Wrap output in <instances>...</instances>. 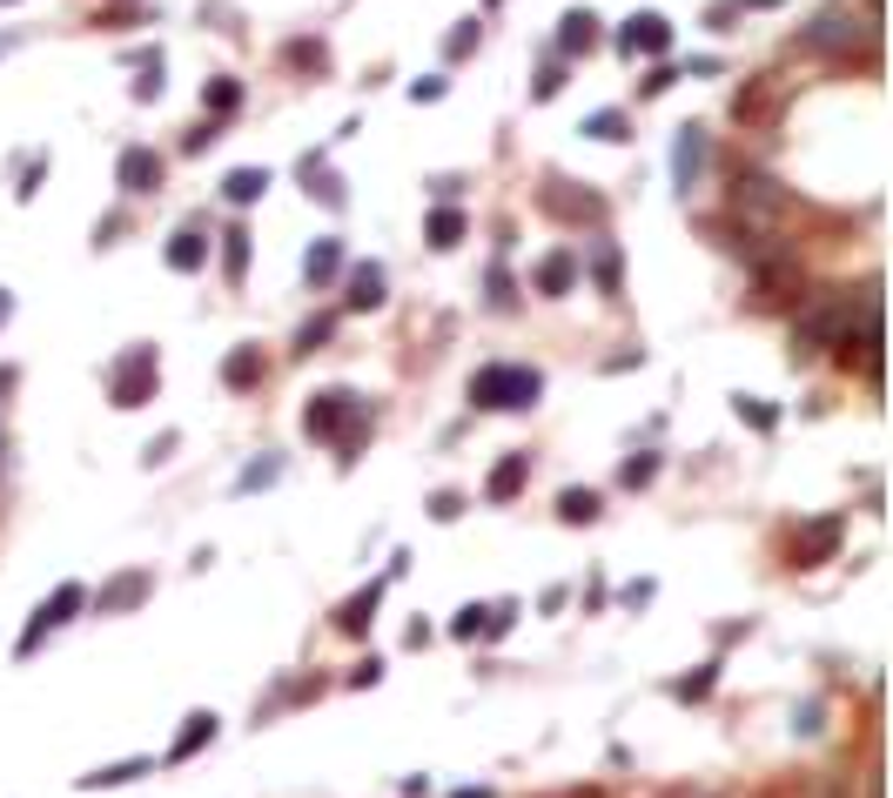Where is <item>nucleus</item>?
Wrapping results in <instances>:
<instances>
[{
    "mask_svg": "<svg viewBox=\"0 0 893 798\" xmlns=\"http://www.w3.org/2000/svg\"><path fill=\"white\" fill-rule=\"evenodd\" d=\"M732 410H740V416H746L759 436H772V429H780V410H772L766 396H732Z\"/></svg>",
    "mask_w": 893,
    "mask_h": 798,
    "instance_id": "473e14b6",
    "label": "nucleus"
},
{
    "mask_svg": "<svg viewBox=\"0 0 893 798\" xmlns=\"http://www.w3.org/2000/svg\"><path fill=\"white\" fill-rule=\"evenodd\" d=\"M524 484H531V457H524V450H511V457H497V463H491V476H484V497H491V503H511Z\"/></svg>",
    "mask_w": 893,
    "mask_h": 798,
    "instance_id": "aec40b11",
    "label": "nucleus"
},
{
    "mask_svg": "<svg viewBox=\"0 0 893 798\" xmlns=\"http://www.w3.org/2000/svg\"><path fill=\"white\" fill-rule=\"evenodd\" d=\"M154 389H162V370H154V349H148V342L122 349V356L108 363V403H114V410H141Z\"/></svg>",
    "mask_w": 893,
    "mask_h": 798,
    "instance_id": "39448f33",
    "label": "nucleus"
},
{
    "mask_svg": "<svg viewBox=\"0 0 893 798\" xmlns=\"http://www.w3.org/2000/svg\"><path fill=\"white\" fill-rule=\"evenodd\" d=\"M376 604H383V584H363V590H357V597H349V604L336 611V631H343V637H363V631H370V618H376Z\"/></svg>",
    "mask_w": 893,
    "mask_h": 798,
    "instance_id": "b1692460",
    "label": "nucleus"
},
{
    "mask_svg": "<svg viewBox=\"0 0 893 798\" xmlns=\"http://www.w3.org/2000/svg\"><path fill=\"white\" fill-rule=\"evenodd\" d=\"M672 82H679V67H672V61H652V74L638 82V101H658V95H666Z\"/></svg>",
    "mask_w": 893,
    "mask_h": 798,
    "instance_id": "a19ab883",
    "label": "nucleus"
},
{
    "mask_svg": "<svg viewBox=\"0 0 893 798\" xmlns=\"http://www.w3.org/2000/svg\"><path fill=\"white\" fill-rule=\"evenodd\" d=\"M262 376H269V363L256 356V342H236V349L222 356V389H236V396H243V389H256Z\"/></svg>",
    "mask_w": 893,
    "mask_h": 798,
    "instance_id": "412c9836",
    "label": "nucleus"
},
{
    "mask_svg": "<svg viewBox=\"0 0 893 798\" xmlns=\"http://www.w3.org/2000/svg\"><path fill=\"white\" fill-rule=\"evenodd\" d=\"M698 175H706V128H679V141H672V188L692 195Z\"/></svg>",
    "mask_w": 893,
    "mask_h": 798,
    "instance_id": "f8f14e48",
    "label": "nucleus"
},
{
    "mask_svg": "<svg viewBox=\"0 0 893 798\" xmlns=\"http://www.w3.org/2000/svg\"><path fill=\"white\" fill-rule=\"evenodd\" d=\"M484 289H491V309H518V289H511V269H504V262L491 269V283H484Z\"/></svg>",
    "mask_w": 893,
    "mask_h": 798,
    "instance_id": "37998d69",
    "label": "nucleus"
},
{
    "mask_svg": "<svg viewBox=\"0 0 893 798\" xmlns=\"http://www.w3.org/2000/svg\"><path fill=\"white\" fill-rule=\"evenodd\" d=\"M82 604H88V590H82V584H61V590L48 597V604H34V618H27V631L14 637V658H34V651H41V645H48V637H54V631H61V624L74 618V611H82Z\"/></svg>",
    "mask_w": 893,
    "mask_h": 798,
    "instance_id": "423d86ee",
    "label": "nucleus"
},
{
    "mask_svg": "<svg viewBox=\"0 0 893 798\" xmlns=\"http://www.w3.org/2000/svg\"><path fill=\"white\" fill-rule=\"evenodd\" d=\"M457 798H491V791H457Z\"/></svg>",
    "mask_w": 893,
    "mask_h": 798,
    "instance_id": "4d7b16f0",
    "label": "nucleus"
},
{
    "mask_svg": "<svg viewBox=\"0 0 893 798\" xmlns=\"http://www.w3.org/2000/svg\"><path fill=\"white\" fill-rule=\"evenodd\" d=\"M383 302H390V275H383V262H357V269H349V296H343V309L370 315V309H383Z\"/></svg>",
    "mask_w": 893,
    "mask_h": 798,
    "instance_id": "ddd939ff",
    "label": "nucleus"
},
{
    "mask_svg": "<svg viewBox=\"0 0 893 798\" xmlns=\"http://www.w3.org/2000/svg\"><path fill=\"white\" fill-rule=\"evenodd\" d=\"M370 429H376V410H363L357 389H323V396H309V410H302V436L336 444L343 463H357V450H363Z\"/></svg>",
    "mask_w": 893,
    "mask_h": 798,
    "instance_id": "f257e3e1",
    "label": "nucleus"
},
{
    "mask_svg": "<svg viewBox=\"0 0 893 798\" xmlns=\"http://www.w3.org/2000/svg\"><path fill=\"white\" fill-rule=\"evenodd\" d=\"M484 8H504V0H484Z\"/></svg>",
    "mask_w": 893,
    "mask_h": 798,
    "instance_id": "13d9d810",
    "label": "nucleus"
},
{
    "mask_svg": "<svg viewBox=\"0 0 893 798\" xmlns=\"http://www.w3.org/2000/svg\"><path fill=\"white\" fill-rule=\"evenodd\" d=\"M740 8H746V14H753V8H780V0H740Z\"/></svg>",
    "mask_w": 893,
    "mask_h": 798,
    "instance_id": "6e6d98bb",
    "label": "nucleus"
},
{
    "mask_svg": "<svg viewBox=\"0 0 893 798\" xmlns=\"http://www.w3.org/2000/svg\"><path fill=\"white\" fill-rule=\"evenodd\" d=\"M444 631L457 637V645H477V637H484V604H463V611H457Z\"/></svg>",
    "mask_w": 893,
    "mask_h": 798,
    "instance_id": "e433bc0d",
    "label": "nucleus"
},
{
    "mask_svg": "<svg viewBox=\"0 0 893 798\" xmlns=\"http://www.w3.org/2000/svg\"><path fill=\"white\" fill-rule=\"evenodd\" d=\"M638 363H645V349H618L611 363H605V376H625V370H638Z\"/></svg>",
    "mask_w": 893,
    "mask_h": 798,
    "instance_id": "603ef678",
    "label": "nucleus"
},
{
    "mask_svg": "<svg viewBox=\"0 0 893 798\" xmlns=\"http://www.w3.org/2000/svg\"><path fill=\"white\" fill-rule=\"evenodd\" d=\"M0 8H14V0H0Z\"/></svg>",
    "mask_w": 893,
    "mask_h": 798,
    "instance_id": "bf43d9fd",
    "label": "nucleus"
},
{
    "mask_svg": "<svg viewBox=\"0 0 893 798\" xmlns=\"http://www.w3.org/2000/svg\"><path fill=\"white\" fill-rule=\"evenodd\" d=\"M578 269H592L598 296L618 302V242H611V235H592V242H578Z\"/></svg>",
    "mask_w": 893,
    "mask_h": 798,
    "instance_id": "dca6fc26",
    "label": "nucleus"
},
{
    "mask_svg": "<svg viewBox=\"0 0 893 798\" xmlns=\"http://www.w3.org/2000/svg\"><path fill=\"white\" fill-rule=\"evenodd\" d=\"M135 101H162V54H141V82H135Z\"/></svg>",
    "mask_w": 893,
    "mask_h": 798,
    "instance_id": "4c0bfd02",
    "label": "nucleus"
},
{
    "mask_svg": "<svg viewBox=\"0 0 893 798\" xmlns=\"http://www.w3.org/2000/svg\"><path fill=\"white\" fill-rule=\"evenodd\" d=\"M349 685H357V691H370V685H383V658H363L357 671H349Z\"/></svg>",
    "mask_w": 893,
    "mask_h": 798,
    "instance_id": "8fccbe9b",
    "label": "nucleus"
},
{
    "mask_svg": "<svg viewBox=\"0 0 893 798\" xmlns=\"http://www.w3.org/2000/svg\"><path fill=\"white\" fill-rule=\"evenodd\" d=\"M202 262H209V228H202V222H182V228L169 235V269H175V275H196Z\"/></svg>",
    "mask_w": 893,
    "mask_h": 798,
    "instance_id": "6ab92c4d",
    "label": "nucleus"
},
{
    "mask_svg": "<svg viewBox=\"0 0 893 798\" xmlns=\"http://www.w3.org/2000/svg\"><path fill=\"white\" fill-rule=\"evenodd\" d=\"M537 202H545V209H551L558 222H592V228L605 222V195H592L585 182H578V195H571V182H565V175H551V182H545V195H537Z\"/></svg>",
    "mask_w": 893,
    "mask_h": 798,
    "instance_id": "1a4fd4ad",
    "label": "nucleus"
},
{
    "mask_svg": "<svg viewBox=\"0 0 893 798\" xmlns=\"http://www.w3.org/2000/svg\"><path fill=\"white\" fill-rule=\"evenodd\" d=\"M135 778H148V758H122V765H95L88 778H74L82 791H114V785H135Z\"/></svg>",
    "mask_w": 893,
    "mask_h": 798,
    "instance_id": "a878e982",
    "label": "nucleus"
},
{
    "mask_svg": "<svg viewBox=\"0 0 893 798\" xmlns=\"http://www.w3.org/2000/svg\"><path fill=\"white\" fill-rule=\"evenodd\" d=\"M215 135H222V122H209V114H202V122L182 135V154H202V148H215Z\"/></svg>",
    "mask_w": 893,
    "mask_h": 798,
    "instance_id": "c03bdc74",
    "label": "nucleus"
},
{
    "mask_svg": "<svg viewBox=\"0 0 893 798\" xmlns=\"http://www.w3.org/2000/svg\"><path fill=\"white\" fill-rule=\"evenodd\" d=\"M222 275H228V283H243V275H249V235L243 228L222 235Z\"/></svg>",
    "mask_w": 893,
    "mask_h": 798,
    "instance_id": "2f4dec72",
    "label": "nucleus"
},
{
    "mask_svg": "<svg viewBox=\"0 0 893 798\" xmlns=\"http://www.w3.org/2000/svg\"><path fill=\"white\" fill-rule=\"evenodd\" d=\"M598 510H605L598 490H565V497H558V516H565V524H598Z\"/></svg>",
    "mask_w": 893,
    "mask_h": 798,
    "instance_id": "7c9ffc66",
    "label": "nucleus"
},
{
    "mask_svg": "<svg viewBox=\"0 0 893 798\" xmlns=\"http://www.w3.org/2000/svg\"><path fill=\"white\" fill-rule=\"evenodd\" d=\"M21 48V34H0V54H14Z\"/></svg>",
    "mask_w": 893,
    "mask_h": 798,
    "instance_id": "5fc2aeb1",
    "label": "nucleus"
},
{
    "mask_svg": "<svg viewBox=\"0 0 893 798\" xmlns=\"http://www.w3.org/2000/svg\"><path fill=\"white\" fill-rule=\"evenodd\" d=\"M740 14H746V8H740V0H712V8H706V27H719V34H725V27H732V21H740Z\"/></svg>",
    "mask_w": 893,
    "mask_h": 798,
    "instance_id": "09e8293b",
    "label": "nucleus"
},
{
    "mask_svg": "<svg viewBox=\"0 0 893 798\" xmlns=\"http://www.w3.org/2000/svg\"><path fill=\"white\" fill-rule=\"evenodd\" d=\"M431 516H437V524H457V516H463V490H431Z\"/></svg>",
    "mask_w": 893,
    "mask_h": 798,
    "instance_id": "49530a36",
    "label": "nucleus"
},
{
    "mask_svg": "<svg viewBox=\"0 0 893 798\" xmlns=\"http://www.w3.org/2000/svg\"><path fill=\"white\" fill-rule=\"evenodd\" d=\"M531 289H537V296H571V289H578V249H551V255H537Z\"/></svg>",
    "mask_w": 893,
    "mask_h": 798,
    "instance_id": "2eb2a0df",
    "label": "nucleus"
},
{
    "mask_svg": "<svg viewBox=\"0 0 893 798\" xmlns=\"http://www.w3.org/2000/svg\"><path fill=\"white\" fill-rule=\"evenodd\" d=\"M336 275H343V242H336V235L309 242V255H302V283H309V289H330Z\"/></svg>",
    "mask_w": 893,
    "mask_h": 798,
    "instance_id": "4be33fe9",
    "label": "nucleus"
},
{
    "mask_svg": "<svg viewBox=\"0 0 893 798\" xmlns=\"http://www.w3.org/2000/svg\"><path fill=\"white\" fill-rule=\"evenodd\" d=\"M215 732H222V718H215V711H188V718H182V732H175V745H169V765H182V758L209 751Z\"/></svg>",
    "mask_w": 893,
    "mask_h": 798,
    "instance_id": "a211bd4d",
    "label": "nucleus"
},
{
    "mask_svg": "<svg viewBox=\"0 0 893 798\" xmlns=\"http://www.w3.org/2000/svg\"><path fill=\"white\" fill-rule=\"evenodd\" d=\"M880 41V27L860 21L853 8H827V14H813V27L799 34V48L806 54H867Z\"/></svg>",
    "mask_w": 893,
    "mask_h": 798,
    "instance_id": "7ed1b4c3",
    "label": "nucleus"
},
{
    "mask_svg": "<svg viewBox=\"0 0 893 798\" xmlns=\"http://www.w3.org/2000/svg\"><path fill=\"white\" fill-rule=\"evenodd\" d=\"M652 476H658V457H652V450H638V457L618 463V484H625V490H645Z\"/></svg>",
    "mask_w": 893,
    "mask_h": 798,
    "instance_id": "c9c22d12",
    "label": "nucleus"
},
{
    "mask_svg": "<svg viewBox=\"0 0 893 798\" xmlns=\"http://www.w3.org/2000/svg\"><path fill=\"white\" fill-rule=\"evenodd\" d=\"M558 88H565V67H558V61H545V67H537V82H531V101H551Z\"/></svg>",
    "mask_w": 893,
    "mask_h": 798,
    "instance_id": "a18cd8bd",
    "label": "nucleus"
},
{
    "mask_svg": "<svg viewBox=\"0 0 893 798\" xmlns=\"http://www.w3.org/2000/svg\"><path fill=\"white\" fill-rule=\"evenodd\" d=\"M732 215H740L746 235H780L786 222V188L772 175H740L732 182Z\"/></svg>",
    "mask_w": 893,
    "mask_h": 798,
    "instance_id": "20e7f679",
    "label": "nucleus"
},
{
    "mask_svg": "<svg viewBox=\"0 0 893 798\" xmlns=\"http://www.w3.org/2000/svg\"><path fill=\"white\" fill-rule=\"evenodd\" d=\"M463 228H471V222H463V209H457V202H437V209H431V222H423L431 249H457V242H463Z\"/></svg>",
    "mask_w": 893,
    "mask_h": 798,
    "instance_id": "393cba45",
    "label": "nucleus"
},
{
    "mask_svg": "<svg viewBox=\"0 0 893 798\" xmlns=\"http://www.w3.org/2000/svg\"><path fill=\"white\" fill-rule=\"evenodd\" d=\"M336 336V309H323V315H309V323L296 329V356H317L323 342Z\"/></svg>",
    "mask_w": 893,
    "mask_h": 798,
    "instance_id": "c756f323",
    "label": "nucleus"
},
{
    "mask_svg": "<svg viewBox=\"0 0 893 798\" xmlns=\"http://www.w3.org/2000/svg\"><path fill=\"white\" fill-rule=\"evenodd\" d=\"M444 95H450L444 74H423V82H410V101H444Z\"/></svg>",
    "mask_w": 893,
    "mask_h": 798,
    "instance_id": "de8ad7c7",
    "label": "nucleus"
},
{
    "mask_svg": "<svg viewBox=\"0 0 893 798\" xmlns=\"http://www.w3.org/2000/svg\"><path fill=\"white\" fill-rule=\"evenodd\" d=\"M611 48L625 54V61H632V54H645V61H666V54H672V21L645 8V14H632L625 27L611 34Z\"/></svg>",
    "mask_w": 893,
    "mask_h": 798,
    "instance_id": "0eeeda50",
    "label": "nucleus"
},
{
    "mask_svg": "<svg viewBox=\"0 0 893 798\" xmlns=\"http://www.w3.org/2000/svg\"><path fill=\"white\" fill-rule=\"evenodd\" d=\"M296 175H302V188L317 195L323 209H343V202H349V195H343V175H330V154H323V148H317V154H302Z\"/></svg>",
    "mask_w": 893,
    "mask_h": 798,
    "instance_id": "f3484780",
    "label": "nucleus"
},
{
    "mask_svg": "<svg viewBox=\"0 0 893 798\" xmlns=\"http://www.w3.org/2000/svg\"><path fill=\"white\" fill-rule=\"evenodd\" d=\"M712 685H719V664H698L692 677H672V698H679V705H706Z\"/></svg>",
    "mask_w": 893,
    "mask_h": 798,
    "instance_id": "c85d7f7f",
    "label": "nucleus"
},
{
    "mask_svg": "<svg viewBox=\"0 0 893 798\" xmlns=\"http://www.w3.org/2000/svg\"><path fill=\"white\" fill-rule=\"evenodd\" d=\"M598 27H605V21H598L592 8H571V14L558 21V54H565V61H585V54H592V48L605 41Z\"/></svg>",
    "mask_w": 893,
    "mask_h": 798,
    "instance_id": "4468645a",
    "label": "nucleus"
},
{
    "mask_svg": "<svg viewBox=\"0 0 893 798\" xmlns=\"http://www.w3.org/2000/svg\"><path fill=\"white\" fill-rule=\"evenodd\" d=\"M511 624H518V604H484V645L511 637Z\"/></svg>",
    "mask_w": 893,
    "mask_h": 798,
    "instance_id": "58836bf2",
    "label": "nucleus"
},
{
    "mask_svg": "<svg viewBox=\"0 0 893 798\" xmlns=\"http://www.w3.org/2000/svg\"><path fill=\"white\" fill-rule=\"evenodd\" d=\"M477 41H484V27H477V21H457V27L444 34V61H463V54H477Z\"/></svg>",
    "mask_w": 893,
    "mask_h": 798,
    "instance_id": "72a5a7b5",
    "label": "nucleus"
},
{
    "mask_svg": "<svg viewBox=\"0 0 893 798\" xmlns=\"http://www.w3.org/2000/svg\"><path fill=\"white\" fill-rule=\"evenodd\" d=\"M846 544V510H827V516H813V524L793 531V564H827V557Z\"/></svg>",
    "mask_w": 893,
    "mask_h": 798,
    "instance_id": "6e6552de",
    "label": "nucleus"
},
{
    "mask_svg": "<svg viewBox=\"0 0 893 798\" xmlns=\"http://www.w3.org/2000/svg\"><path fill=\"white\" fill-rule=\"evenodd\" d=\"M202 108H209V122H228V114L243 108V82L236 74H215V82L202 88Z\"/></svg>",
    "mask_w": 893,
    "mask_h": 798,
    "instance_id": "bb28decb",
    "label": "nucleus"
},
{
    "mask_svg": "<svg viewBox=\"0 0 893 798\" xmlns=\"http://www.w3.org/2000/svg\"><path fill=\"white\" fill-rule=\"evenodd\" d=\"M114 188H122V195H154V188H162V154H154V148H122V162H114Z\"/></svg>",
    "mask_w": 893,
    "mask_h": 798,
    "instance_id": "9d476101",
    "label": "nucleus"
},
{
    "mask_svg": "<svg viewBox=\"0 0 893 798\" xmlns=\"http://www.w3.org/2000/svg\"><path fill=\"white\" fill-rule=\"evenodd\" d=\"M14 323V289H0V329Z\"/></svg>",
    "mask_w": 893,
    "mask_h": 798,
    "instance_id": "864d4df0",
    "label": "nucleus"
},
{
    "mask_svg": "<svg viewBox=\"0 0 893 798\" xmlns=\"http://www.w3.org/2000/svg\"><path fill=\"white\" fill-rule=\"evenodd\" d=\"M585 135L592 141H632V114L625 108H598V114H585Z\"/></svg>",
    "mask_w": 893,
    "mask_h": 798,
    "instance_id": "cd10ccee",
    "label": "nucleus"
},
{
    "mask_svg": "<svg viewBox=\"0 0 893 798\" xmlns=\"http://www.w3.org/2000/svg\"><path fill=\"white\" fill-rule=\"evenodd\" d=\"M283 476V457H262V463H249L243 476H236V497H249V490H269Z\"/></svg>",
    "mask_w": 893,
    "mask_h": 798,
    "instance_id": "f704fd0d",
    "label": "nucleus"
},
{
    "mask_svg": "<svg viewBox=\"0 0 893 798\" xmlns=\"http://www.w3.org/2000/svg\"><path fill=\"white\" fill-rule=\"evenodd\" d=\"M269 195V169H228L222 175V202L228 209H249V202H262Z\"/></svg>",
    "mask_w": 893,
    "mask_h": 798,
    "instance_id": "5701e85b",
    "label": "nucleus"
},
{
    "mask_svg": "<svg viewBox=\"0 0 893 798\" xmlns=\"http://www.w3.org/2000/svg\"><path fill=\"white\" fill-rule=\"evenodd\" d=\"M41 182H48V154H41V162H21V182H14V202H34V195H41Z\"/></svg>",
    "mask_w": 893,
    "mask_h": 798,
    "instance_id": "79ce46f5",
    "label": "nucleus"
},
{
    "mask_svg": "<svg viewBox=\"0 0 893 798\" xmlns=\"http://www.w3.org/2000/svg\"><path fill=\"white\" fill-rule=\"evenodd\" d=\"M537 396H545V376L531 363H484L471 376V410H484V416H518Z\"/></svg>",
    "mask_w": 893,
    "mask_h": 798,
    "instance_id": "f03ea898",
    "label": "nucleus"
},
{
    "mask_svg": "<svg viewBox=\"0 0 893 798\" xmlns=\"http://www.w3.org/2000/svg\"><path fill=\"white\" fill-rule=\"evenodd\" d=\"M135 604H148V571H122V577H108L95 590V618H122Z\"/></svg>",
    "mask_w": 893,
    "mask_h": 798,
    "instance_id": "9b49d317",
    "label": "nucleus"
},
{
    "mask_svg": "<svg viewBox=\"0 0 893 798\" xmlns=\"http://www.w3.org/2000/svg\"><path fill=\"white\" fill-rule=\"evenodd\" d=\"M289 67L323 74V67H330V48H323V41H289Z\"/></svg>",
    "mask_w": 893,
    "mask_h": 798,
    "instance_id": "ea45409f",
    "label": "nucleus"
},
{
    "mask_svg": "<svg viewBox=\"0 0 893 798\" xmlns=\"http://www.w3.org/2000/svg\"><path fill=\"white\" fill-rule=\"evenodd\" d=\"M175 444H182V436H175V429H162V436H154V444H148L141 457H148V463H169V457H175Z\"/></svg>",
    "mask_w": 893,
    "mask_h": 798,
    "instance_id": "3c124183",
    "label": "nucleus"
}]
</instances>
